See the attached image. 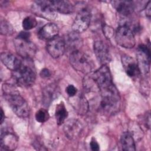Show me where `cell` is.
Here are the masks:
<instances>
[{
	"mask_svg": "<svg viewBox=\"0 0 151 151\" xmlns=\"http://www.w3.org/2000/svg\"><path fill=\"white\" fill-rule=\"evenodd\" d=\"M2 89L4 97L14 113L21 118H27L29 114V109L25 99L10 84H4Z\"/></svg>",
	"mask_w": 151,
	"mask_h": 151,
	"instance_id": "obj_1",
	"label": "cell"
},
{
	"mask_svg": "<svg viewBox=\"0 0 151 151\" xmlns=\"http://www.w3.org/2000/svg\"><path fill=\"white\" fill-rule=\"evenodd\" d=\"M101 94L100 106L107 113H115L120 108V97L116 86H111L99 90Z\"/></svg>",
	"mask_w": 151,
	"mask_h": 151,
	"instance_id": "obj_2",
	"label": "cell"
},
{
	"mask_svg": "<svg viewBox=\"0 0 151 151\" xmlns=\"http://www.w3.org/2000/svg\"><path fill=\"white\" fill-rule=\"evenodd\" d=\"M13 78L16 84L21 87L32 86L36 80V74L32 67L23 64L12 73Z\"/></svg>",
	"mask_w": 151,
	"mask_h": 151,
	"instance_id": "obj_3",
	"label": "cell"
},
{
	"mask_svg": "<svg viewBox=\"0 0 151 151\" xmlns=\"http://www.w3.org/2000/svg\"><path fill=\"white\" fill-rule=\"evenodd\" d=\"M70 63L76 70L84 74L89 73L93 68V62L89 56L80 50L70 53Z\"/></svg>",
	"mask_w": 151,
	"mask_h": 151,
	"instance_id": "obj_4",
	"label": "cell"
},
{
	"mask_svg": "<svg viewBox=\"0 0 151 151\" xmlns=\"http://www.w3.org/2000/svg\"><path fill=\"white\" fill-rule=\"evenodd\" d=\"M116 41L125 48H132L136 44V40L132 29L126 24L120 25L116 32Z\"/></svg>",
	"mask_w": 151,
	"mask_h": 151,
	"instance_id": "obj_5",
	"label": "cell"
},
{
	"mask_svg": "<svg viewBox=\"0 0 151 151\" xmlns=\"http://www.w3.org/2000/svg\"><path fill=\"white\" fill-rule=\"evenodd\" d=\"M14 45L18 54L26 60L32 58L37 51V46L29 39L17 37L14 40Z\"/></svg>",
	"mask_w": 151,
	"mask_h": 151,
	"instance_id": "obj_6",
	"label": "cell"
},
{
	"mask_svg": "<svg viewBox=\"0 0 151 151\" xmlns=\"http://www.w3.org/2000/svg\"><path fill=\"white\" fill-rule=\"evenodd\" d=\"M31 10L35 15L46 19L52 20L57 17V12L51 1H34L32 4Z\"/></svg>",
	"mask_w": 151,
	"mask_h": 151,
	"instance_id": "obj_7",
	"label": "cell"
},
{
	"mask_svg": "<svg viewBox=\"0 0 151 151\" xmlns=\"http://www.w3.org/2000/svg\"><path fill=\"white\" fill-rule=\"evenodd\" d=\"M91 78L99 90L114 84L111 73L107 65H101L93 73Z\"/></svg>",
	"mask_w": 151,
	"mask_h": 151,
	"instance_id": "obj_8",
	"label": "cell"
},
{
	"mask_svg": "<svg viewBox=\"0 0 151 151\" xmlns=\"http://www.w3.org/2000/svg\"><path fill=\"white\" fill-rule=\"evenodd\" d=\"M137 64L140 73L147 74L150 70V45L145 44L139 45L137 52Z\"/></svg>",
	"mask_w": 151,
	"mask_h": 151,
	"instance_id": "obj_9",
	"label": "cell"
},
{
	"mask_svg": "<svg viewBox=\"0 0 151 151\" xmlns=\"http://www.w3.org/2000/svg\"><path fill=\"white\" fill-rule=\"evenodd\" d=\"M46 48L48 54L54 58L63 56L66 50L64 38L57 36L48 41Z\"/></svg>",
	"mask_w": 151,
	"mask_h": 151,
	"instance_id": "obj_10",
	"label": "cell"
},
{
	"mask_svg": "<svg viewBox=\"0 0 151 151\" xmlns=\"http://www.w3.org/2000/svg\"><path fill=\"white\" fill-rule=\"evenodd\" d=\"M91 19V14L87 9H83L79 11L76 17L73 25V31L77 33H80L88 27Z\"/></svg>",
	"mask_w": 151,
	"mask_h": 151,
	"instance_id": "obj_11",
	"label": "cell"
},
{
	"mask_svg": "<svg viewBox=\"0 0 151 151\" xmlns=\"http://www.w3.org/2000/svg\"><path fill=\"white\" fill-rule=\"evenodd\" d=\"M18 139L13 132L6 128H2L1 133V147L6 150H15L18 145Z\"/></svg>",
	"mask_w": 151,
	"mask_h": 151,
	"instance_id": "obj_12",
	"label": "cell"
},
{
	"mask_svg": "<svg viewBox=\"0 0 151 151\" xmlns=\"http://www.w3.org/2000/svg\"><path fill=\"white\" fill-rule=\"evenodd\" d=\"M93 50L99 62L103 65H107L111 60V55L107 44L103 41L98 40L94 43Z\"/></svg>",
	"mask_w": 151,
	"mask_h": 151,
	"instance_id": "obj_13",
	"label": "cell"
},
{
	"mask_svg": "<svg viewBox=\"0 0 151 151\" xmlns=\"http://www.w3.org/2000/svg\"><path fill=\"white\" fill-rule=\"evenodd\" d=\"M83 127L79 121L75 119H70L65 122L64 126V131L65 136L70 139H73L79 136Z\"/></svg>",
	"mask_w": 151,
	"mask_h": 151,
	"instance_id": "obj_14",
	"label": "cell"
},
{
	"mask_svg": "<svg viewBox=\"0 0 151 151\" xmlns=\"http://www.w3.org/2000/svg\"><path fill=\"white\" fill-rule=\"evenodd\" d=\"M65 48L71 51V52L79 51L83 45L82 39L79 33L73 32L68 33L65 38H64Z\"/></svg>",
	"mask_w": 151,
	"mask_h": 151,
	"instance_id": "obj_15",
	"label": "cell"
},
{
	"mask_svg": "<svg viewBox=\"0 0 151 151\" xmlns=\"http://www.w3.org/2000/svg\"><path fill=\"white\" fill-rule=\"evenodd\" d=\"M59 29L58 26L54 23H48L42 27L38 32L40 39L49 41L58 36Z\"/></svg>",
	"mask_w": 151,
	"mask_h": 151,
	"instance_id": "obj_16",
	"label": "cell"
},
{
	"mask_svg": "<svg viewBox=\"0 0 151 151\" xmlns=\"http://www.w3.org/2000/svg\"><path fill=\"white\" fill-rule=\"evenodd\" d=\"M122 61L127 76L130 77H136L140 74L137 62L133 58L125 55L122 56Z\"/></svg>",
	"mask_w": 151,
	"mask_h": 151,
	"instance_id": "obj_17",
	"label": "cell"
},
{
	"mask_svg": "<svg viewBox=\"0 0 151 151\" xmlns=\"http://www.w3.org/2000/svg\"><path fill=\"white\" fill-rule=\"evenodd\" d=\"M0 57L4 65L12 71L17 70L22 64L21 61L18 58L8 52H2Z\"/></svg>",
	"mask_w": 151,
	"mask_h": 151,
	"instance_id": "obj_18",
	"label": "cell"
},
{
	"mask_svg": "<svg viewBox=\"0 0 151 151\" xmlns=\"http://www.w3.org/2000/svg\"><path fill=\"white\" fill-rule=\"evenodd\" d=\"M112 4L116 11L123 16L130 15L135 9V5L132 1H114Z\"/></svg>",
	"mask_w": 151,
	"mask_h": 151,
	"instance_id": "obj_19",
	"label": "cell"
},
{
	"mask_svg": "<svg viewBox=\"0 0 151 151\" xmlns=\"http://www.w3.org/2000/svg\"><path fill=\"white\" fill-rule=\"evenodd\" d=\"M56 12L64 14H68L74 11V6L67 1H51Z\"/></svg>",
	"mask_w": 151,
	"mask_h": 151,
	"instance_id": "obj_20",
	"label": "cell"
},
{
	"mask_svg": "<svg viewBox=\"0 0 151 151\" xmlns=\"http://www.w3.org/2000/svg\"><path fill=\"white\" fill-rule=\"evenodd\" d=\"M120 143L123 150L134 151L136 150L134 140L130 132H126L122 134L120 137Z\"/></svg>",
	"mask_w": 151,
	"mask_h": 151,
	"instance_id": "obj_21",
	"label": "cell"
},
{
	"mask_svg": "<svg viewBox=\"0 0 151 151\" xmlns=\"http://www.w3.org/2000/svg\"><path fill=\"white\" fill-rule=\"evenodd\" d=\"M58 90L57 87L53 84L47 86L43 90L42 99L43 103L45 106H48L51 102L57 97Z\"/></svg>",
	"mask_w": 151,
	"mask_h": 151,
	"instance_id": "obj_22",
	"label": "cell"
},
{
	"mask_svg": "<svg viewBox=\"0 0 151 151\" xmlns=\"http://www.w3.org/2000/svg\"><path fill=\"white\" fill-rule=\"evenodd\" d=\"M55 116L57 123L58 125H61L64 123L65 120L68 116V112L63 103H60L56 107Z\"/></svg>",
	"mask_w": 151,
	"mask_h": 151,
	"instance_id": "obj_23",
	"label": "cell"
},
{
	"mask_svg": "<svg viewBox=\"0 0 151 151\" xmlns=\"http://www.w3.org/2000/svg\"><path fill=\"white\" fill-rule=\"evenodd\" d=\"M76 109L80 114H86L87 111L88 103L84 96H81L78 97V100L77 101Z\"/></svg>",
	"mask_w": 151,
	"mask_h": 151,
	"instance_id": "obj_24",
	"label": "cell"
},
{
	"mask_svg": "<svg viewBox=\"0 0 151 151\" xmlns=\"http://www.w3.org/2000/svg\"><path fill=\"white\" fill-rule=\"evenodd\" d=\"M37 25L36 19L32 17H27L22 21V27L25 31L30 30L35 28Z\"/></svg>",
	"mask_w": 151,
	"mask_h": 151,
	"instance_id": "obj_25",
	"label": "cell"
},
{
	"mask_svg": "<svg viewBox=\"0 0 151 151\" xmlns=\"http://www.w3.org/2000/svg\"><path fill=\"white\" fill-rule=\"evenodd\" d=\"M49 118L48 111L43 109L38 110L35 113V119L40 123H44L46 122Z\"/></svg>",
	"mask_w": 151,
	"mask_h": 151,
	"instance_id": "obj_26",
	"label": "cell"
},
{
	"mask_svg": "<svg viewBox=\"0 0 151 151\" xmlns=\"http://www.w3.org/2000/svg\"><path fill=\"white\" fill-rule=\"evenodd\" d=\"M12 27L9 22L5 20L1 21V33L3 35H9L12 34Z\"/></svg>",
	"mask_w": 151,
	"mask_h": 151,
	"instance_id": "obj_27",
	"label": "cell"
},
{
	"mask_svg": "<svg viewBox=\"0 0 151 151\" xmlns=\"http://www.w3.org/2000/svg\"><path fill=\"white\" fill-rule=\"evenodd\" d=\"M66 92L70 97H73L76 95L77 89L73 85H69L66 88Z\"/></svg>",
	"mask_w": 151,
	"mask_h": 151,
	"instance_id": "obj_28",
	"label": "cell"
},
{
	"mask_svg": "<svg viewBox=\"0 0 151 151\" xmlns=\"http://www.w3.org/2000/svg\"><path fill=\"white\" fill-rule=\"evenodd\" d=\"M90 146L91 149L93 151H97L99 150V145L94 139H92V140H91Z\"/></svg>",
	"mask_w": 151,
	"mask_h": 151,
	"instance_id": "obj_29",
	"label": "cell"
},
{
	"mask_svg": "<svg viewBox=\"0 0 151 151\" xmlns=\"http://www.w3.org/2000/svg\"><path fill=\"white\" fill-rule=\"evenodd\" d=\"M51 75V73L48 69L47 68H44L41 70L40 73V76L43 78H47L49 77Z\"/></svg>",
	"mask_w": 151,
	"mask_h": 151,
	"instance_id": "obj_30",
	"label": "cell"
},
{
	"mask_svg": "<svg viewBox=\"0 0 151 151\" xmlns=\"http://www.w3.org/2000/svg\"><path fill=\"white\" fill-rule=\"evenodd\" d=\"M151 5H150V1H149L148 3L147 4V5H146L145 6V11H146V16L150 18V14H151Z\"/></svg>",
	"mask_w": 151,
	"mask_h": 151,
	"instance_id": "obj_31",
	"label": "cell"
},
{
	"mask_svg": "<svg viewBox=\"0 0 151 151\" xmlns=\"http://www.w3.org/2000/svg\"><path fill=\"white\" fill-rule=\"evenodd\" d=\"M145 123L146 127L149 129L150 128V113H146V116L145 118Z\"/></svg>",
	"mask_w": 151,
	"mask_h": 151,
	"instance_id": "obj_32",
	"label": "cell"
},
{
	"mask_svg": "<svg viewBox=\"0 0 151 151\" xmlns=\"http://www.w3.org/2000/svg\"><path fill=\"white\" fill-rule=\"evenodd\" d=\"M1 123L2 124L3 123V122H4V120L5 119V116H4V111L2 110V109H1Z\"/></svg>",
	"mask_w": 151,
	"mask_h": 151,
	"instance_id": "obj_33",
	"label": "cell"
}]
</instances>
